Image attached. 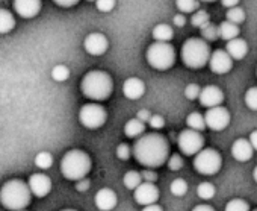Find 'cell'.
Masks as SVG:
<instances>
[{
	"mask_svg": "<svg viewBox=\"0 0 257 211\" xmlns=\"http://www.w3.org/2000/svg\"><path fill=\"white\" fill-rule=\"evenodd\" d=\"M122 182H124V185H125L128 190H134V191H135V190L144 182V179H143V175H141L140 172H137V170H128V172L124 175Z\"/></svg>",
	"mask_w": 257,
	"mask_h": 211,
	"instance_id": "24",
	"label": "cell"
},
{
	"mask_svg": "<svg viewBox=\"0 0 257 211\" xmlns=\"http://www.w3.org/2000/svg\"><path fill=\"white\" fill-rule=\"evenodd\" d=\"M150 126L153 128V129H162L164 126H165V119L162 117V116H152V119H150Z\"/></svg>",
	"mask_w": 257,
	"mask_h": 211,
	"instance_id": "41",
	"label": "cell"
},
{
	"mask_svg": "<svg viewBox=\"0 0 257 211\" xmlns=\"http://www.w3.org/2000/svg\"><path fill=\"white\" fill-rule=\"evenodd\" d=\"M88 188H89V181L86 178H83V179L76 182V190L77 191H86Z\"/></svg>",
	"mask_w": 257,
	"mask_h": 211,
	"instance_id": "45",
	"label": "cell"
},
{
	"mask_svg": "<svg viewBox=\"0 0 257 211\" xmlns=\"http://www.w3.org/2000/svg\"><path fill=\"white\" fill-rule=\"evenodd\" d=\"M221 164H222L221 155L210 148L200 151L194 160V169L200 175H215L221 169Z\"/></svg>",
	"mask_w": 257,
	"mask_h": 211,
	"instance_id": "8",
	"label": "cell"
},
{
	"mask_svg": "<svg viewBox=\"0 0 257 211\" xmlns=\"http://www.w3.org/2000/svg\"><path fill=\"white\" fill-rule=\"evenodd\" d=\"M209 67L216 75H225V73H228L231 70L233 59H231V56L225 50L218 49V50L212 52L210 59H209Z\"/></svg>",
	"mask_w": 257,
	"mask_h": 211,
	"instance_id": "12",
	"label": "cell"
},
{
	"mask_svg": "<svg viewBox=\"0 0 257 211\" xmlns=\"http://www.w3.org/2000/svg\"><path fill=\"white\" fill-rule=\"evenodd\" d=\"M80 90L82 94L91 100L101 102L106 100L112 91H113V81L110 75L101 70H92L88 72L80 82Z\"/></svg>",
	"mask_w": 257,
	"mask_h": 211,
	"instance_id": "2",
	"label": "cell"
},
{
	"mask_svg": "<svg viewBox=\"0 0 257 211\" xmlns=\"http://www.w3.org/2000/svg\"><path fill=\"white\" fill-rule=\"evenodd\" d=\"M200 2H216V0H200Z\"/></svg>",
	"mask_w": 257,
	"mask_h": 211,
	"instance_id": "52",
	"label": "cell"
},
{
	"mask_svg": "<svg viewBox=\"0 0 257 211\" xmlns=\"http://www.w3.org/2000/svg\"><path fill=\"white\" fill-rule=\"evenodd\" d=\"M173 23H174L176 26L182 28V26H185V23H186V19L183 17V14H177V16H174V19H173Z\"/></svg>",
	"mask_w": 257,
	"mask_h": 211,
	"instance_id": "46",
	"label": "cell"
},
{
	"mask_svg": "<svg viewBox=\"0 0 257 211\" xmlns=\"http://www.w3.org/2000/svg\"><path fill=\"white\" fill-rule=\"evenodd\" d=\"M61 211H76V209H71V208H68V209H61Z\"/></svg>",
	"mask_w": 257,
	"mask_h": 211,
	"instance_id": "53",
	"label": "cell"
},
{
	"mask_svg": "<svg viewBox=\"0 0 257 211\" xmlns=\"http://www.w3.org/2000/svg\"><path fill=\"white\" fill-rule=\"evenodd\" d=\"M16 19L8 10H0V34H8L14 29Z\"/></svg>",
	"mask_w": 257,
	"mask_h": 211,
	"instance_id": "25",
	"label": "cell"
},
{
	"mask_svg": "<svg viewBox=\"0 0 257 211\" xmlns=\"http://www.w3.org/2000/svg\"><path fill=\"white\" fill-rule=\"evenodd\" d=\"M176 7L182 14H191L200 7V0H176Z\"/></svg>",
	"mask_w": 257,
	"mask_h": 211,
	"instance_id": "27",
	"label": "cell"
},
{
	"mask_svg": "<svg viewBox=\"0 0 257 211\" xmlns=\"http://www.w3.org/2000/svg\"><path fill=\"white\" fill-rule=\"evenodd\" d=\"M168 154H170L168 140L164 135L155 132L141 135L134 146L135 160L147 169L164 166L170 158Z\"/></svg>",
	"mask_w": 257,
	"mask_h": 211,
	"instance_id": "1",
	"label": "cell"
},
{
	"mask_svg": "<svg viewBox=\"0 0 257 211\" xmlns=\"http://www.w3.org/2000/svg\"><path fill=\"white\" fill-rule=\"evenodd\" d=\"M146 93V84L140 78H128L122 84V94L131 99V100H138L144 96Z\"/></svg>",
	"mask_w": 257,
	"mask_h": 211,
	"instance_id": "18",
	"label": "cell"
},
{
	"mask_svg": "<svg viewBox=\"0 0 257 211\" xmlns=\"http://www.w3.org/2000/svg\"><path fill=\"white\" fill-rule=\"evenodd\" d=\"M143 211H164V209H162V206H161V205H158V203H152V205L144 206V209H143Z\"/></svg>",
	"mask_w": 257,
	"mask_h": 211,
	"instance_id": "49",
	"label": "cell"
},
{
	"mask_svg": "<svg viewBox=\"0 0 257 211\" xmlns=\"http://www.w3.org/2000/svg\"><path fill=\"white\" fill-rule=\"evenodd\" d=\"M186 125L189 126V129H194V131H198V132H201V131H204L207 126H206V119H204V116H201L200 113H191L189 116H188V119H186Z\"/></svg>",
	"mask_w": 257,
	"mask_h": 211,
	"instance_id": "26",
	"label": "cell"
},
{
	"mask_svg": "<svg viewBox=\"0 0 257 211\" xmlns=\"http://www.w3.org/2000/svg\"><path fill=\"white\" fill-rule=\"evenodd\" d=\"M35 166L38 169H41V170L50 169L53 166V157H52V154L50 152H46V151L37 154V157H35Z\"/></svg>",
	"mask_w": 257,
	"mask_h": 211,
	"instance_id": "29",
	"label": "cell"
},
{
	"mask_svg": "<svg viewBox=\"0 0 257 211\" xmlns=\"http://www.w3.org/2000/svg\"><path fill=\"white\" fill-rule=\"evenodd\" d=\"M243 100H245V105L249 110L257 111V87L248 88L245 96H243Z\"/></svg>",
	"mask_w": 257,
	"mask_h": 211,
	"instance_id": "32",
	"label": "cell"
},
{
	"mask_svg": "<svg viewBox=\"0 0 257 211\" xmlns=\"http://www.w3.org/2000/svg\"><path fill=\"white\" fill-rule=\"evenodd\" d=\"M198 100L207 110L215 108V107H221V103L224 102V93L216 85H206L204 88H201Z\"/></svg>",
	"mask_w": 257,
	"mask_h": 211,
	"instance_id": "11",
	"label": "cell"
},
{
	"mask_svg": "<svg viewBox=\"0 0 257 211\" xmlns=\"http://www.w3.org/2000/svg\"><path fill=\"white\" fill-rule=\"evenodd\" d=\"M144 131H146V123L141 122L140 119H131L124 125V134L131 138H137L143 135Z\"/></svg>",
	"mask_w": 257,
	"mask_h": 211,
	"instance_id": "23",
	"label": "cell"
},
{
	"mask_svg": "<svg viewBox=\"0 0 257 211\" xmlns=\"http://www.w3.org/2000/svg\"><path fill=\"white\" fill-rule=\"evenodd\" d=\"M143 179L146 181V182H156V179H158V175H156V172H153V170H150V169H147V170H144L143 173Z\"/></svg>",
	"mask_w": 257,
	"mask_h": 211,
	"instance_id": "42",
	"label": "cell"
},
{
	"mask_svg": "<svg viewBox=\"0 0 257 211\" xmlns=\"http://www.w3.org/2000/svg\"><path fill=\"white\" fill-rule=\"evenodd\" d=\"M137 119H140L141 122L147 123V122H150V119H152V113H150L149 110H141V111H138Z\"/></svg>",
	"mask_w": 257,
	"mask_h": 211,
	"instance_id": "44",
	"label": "cell"
},
{
	"mask_svg": "<svg viewBox=\"0 0 257 211\" xmlns=\"http://www.w3.org/2000/svg\"><path fill=\"white\" fill-rule=\"evenodd\" d=\"M170 190H171V193H173L174 196H185L186 191H188V182H186L185 179L177 178V179H174V181L171 182Z\"/></svg>",
	"mask_w": 257,
	"mask_h": 211,
	"instance_id": "33",
	"label": "cell"
},
{
	"mask_svg": "<svg viewBox=\"0 0 257 211\" xmlns=\"http://www.w3.org/2000/svg\"><path fill=\"white\" fill-rule=\"evenodd\" d=\"M0 199H2V205L7 209L20 211L31 203L32 191L29 188V184H26L25 181L11 179L0 188Z\"/></svg>",
	"mask_w": 257,
	"mask_h": 211,
	"instance_id": "3",
	"label": "cell"
},
{
	"mask_svg": "<svg viewBox=\"0 0 257 211\" xmlns=\"http://www.w3.org/2000/svg\"><path fill=\"white\" fill-rule=\"evenodd\" d=\"M224 211H249V205L243 199H231L227 202Z\"/></svg>",
	"mask_w": 257,
	"mask_h": 211,
	"instance_id": "35",
	"label": "cell"
},
{
	"mask_svg": "<svg viewBox=\"0 0 257 211\" xmlns=\"http://www.w3.org/2000/svg\"><path fill=\"white\" fill-rule=\"evenodd\" d=\"M191 23H192V26H195V28H203L204 25H207L209 23V14L206 13V11H197L194 16H192V19H191Z\"/></svg>",
	"mask_w": 257,
	"mask_h": 211,
	"instance_id": "36",
	"label": "cell"
},
{
	"mask_svg": "<svg viewBox=\"0 0 257 211\" xmlns=\"http://www.w3.org/2000/svg\"><path fill=\"white\" fill-rule=\"evenodd\" d=\"M147 62L159 72L171 68L176 62V50L170 43H153L146 53Z\"/></svg>",
	"mask_w": 257,
	"mask_h": 211,
	"instance_id": "6",
	"label": "cell"
},
{
	"mask_svg": "<svg viewBox=\"0 0 257 211\" xmlns=\"http://www.w3.org/2000/svg\"><path fill=\"white\" fill-rule=\"evenodd\" d=\"M52 78H53V81H56V82H64V81H67V79L70 78V70H68V67L64 65V64L55 65L53 70H52Z\"/></svg>",
	"mask_w": 257,
	"mask_h": 211,
	"instance_id": "31",
	"label": "cell"
},
{
	"mask_svg": "<svg viewBox=\"0 0 257 211\" xmlns=\"http://www.w3.org/2000/svg\"><path fill=\"white\" fill-rule=\"evenodd\" d=\"M91 170V158L80 149L68 151L61 160V173L68 181H80L86 178Z\"/></svg>",
	"mask_w": 257,
	"mask_h": 211,
	"instance_id": "4",
	"label": "cell"
},
{
	"mask_svg": "<svg viewBox=\"0 0 257 211\" xmlns=\"http://www.w3.org/2000/svg\"><path fill=\"white\" fill-rule=\"evenodd\" d=\"M200 93H201V88L197 85V84H189L186 85L185 88V97L189 99V100H195L200 97Z\"/></svg>",
	"mask_w": 257,
	"mask_h": 211,
	"instance_id": "37",
	"label": "cell"
},
{
	"mask_svg": "<svg viewBox=\"0 0 257 211\" xmlns=\"http://www.w3.org/2000/svg\"><path fill=\"white\" fill-rule=\"evenodd\" d=\"M94 202H95V206L100 211H112L116 206L118 197H116V193L113 190H110V188H101V190H98L95 193Z\"/></svg>",
	"mask_w": 257,
	"mask_h": 211,
	"instance_id": "16",
	"label": "cell"
},
{
	"mask_svg": "<svg viewBox=\"0 0 257 211\" xmlns=\"http://www.w3.org/2000/svg\"><path fill=\"white\" fill-rule=\"evenodd\" d=\"M197 194L201 197V199H212L215 196V187L213 184L210 182H201L198 187H197Z\"/></svg>",
	"mask_w": 257,
	"mask_h": 211,
	"instance_id": "34",
	"label": "cell"
},
{
	"mask_svg": "<svg viewBox=\"0 0 257 211\" xmlns=\"http://www.w3.org/2000/svg\"><path fill=\"white\" fill-rule=\"evenodd\" d=\"M252 146L249 143V140H245V138H237L233 146H231V155L236 161H240V163H245L248 160H251L252 157Z\"/></svg>",
	"mask_w": 257,
	"mask_h": 211,
	"instance_id": "19",
	"label": "cell"
},
{
	"mask_svg": "<svg viewBox=\"0 0 257 211\" xmlns=\"http://www.w3.org/2000/svg\"><path fill=\"white\" fill-rule=\"evenodd\" d=\"M14 10L23 19H34L41 11V0H14Z\"/></svg>",
	"mask_w": 257,
	"mask_h": 211,
	"instance_id": "17",
	"label": "cell"
},
{
	"mask_svg": "<svg viewBox=\"0 0 257 211\" xmlns=\"http://www.w3.org/2000/svg\"><path fill=\"white\" fill-rule=\"evenodd\" d=\"M221 4H222V7H225L227 10H230V8H234V7H237L239 0H221Z\"/></svg>",
	"mask_w": 257,
	"mask_h": 211,
	"instance_id": "47",
	"label": "cell"
},
{
	"mask_svg": "<svg viewBox=\"0 0 257 211\" xmlns=\"http://www.w3.org/2000/svg\"><path fill=\"white\" fill-rule=\"evenodd\" d=\"M132 154H134V151H131V148H128L125 143L118 145V148H116V157H118L119 160L125 161V160L131 158V155H132Z\"/></svg>",
	"mask_w": 257,
	"mask_h": 211,
	"instance_id": "39",
	"label": "cell"
},
{
	"mask_svg": "<svg viewBox=\"0 0 257 211\" xmlns=\"http://www.w3.org/2000/svg\"><path fill=\"white\" fill-rule=\"evenodd\" d=\"M218 32H219V38H222L225 41H231V40H234V38L239 37V32L240 31H239V26L237 25L225 20V22H222L218 26Z\"/></svg>",
	"mask_w": 257,
	"mask_h": 211,
	"instance_id": "21",
	"label": "cell"
},
{
	"mask_svg": "<svg viewBox=\"0 0 257 211\" xmlns=\"http://www.w3.org/2000/svg\"><path fill=\"white\" fill-rule=\"evenodd\" d=\"M159 199V188L153 182H143L137 190H135V200L137 203L147 206L152 203H156Z\"/></svg>",
	"mask_w": 257,
	"mask_h": 211,
	"instance_id": "13",
	"label": "cell"
},
{
	"mask_svg": "<svg viewBox=\"0 0 257 211\" xmlns=\"http://www.w3.org/2000/svg\"><path fill=\"white\" fill-rule=\"evenodd\" d=\"M0 202H2V199H0Z\"/></svg>",
	"mask_w": 257,
	"mask_h": 211,
	"instance_id": "56",
	"label": "cell"
},
{
	"mask_svg": "<svg viewBox=\"0 0 257 211\" xmlns=\"http://www.w3.org/2000/svg\"><path fill=\"white\" fill-rule=\"evenodd\" d=\"M89 2H97V0H89Z\"/></svg>",
	"mask_w": 257,
	"mask_h": 211,
	"instance_id": "54",
	"label": "cell"
},
{
	"mask_svg": "<svg viewBox=\"0 0 257 211\" xmlns=\"http://www.w3.org/2000/svg\"><path fill=\"white\" fill-rule=\"evenodd\" d=\"M155 41L158 43H168L173 40L174 37V31L171 29L170 25H165V23H161V25H156L153 28V32H152Z\"/></svg>",
	"mask_w": 257,
	"mask_h": 211,
	"instance_id": "22",
	"label": "cell"
},
{
	"mask_svg": "<svg viewBox=\"0 0 257 211\" xmlns=\"http://www.w3.org/2000/svg\"><path fill=\"white\" fill-rule=\"evenodd\" d=\"M107 119L104 107L100 103H86L79 111V122L88 129H98Z\"/></svg>",
	"mask_w": 257,
	"mask_h": 211,
	"instance_id": "7",
	"label": "cell"
},
{
	"mask_svg": "<svg viewBox=\"0 0 257 211\" xmlns=\"http://www.w3.org/2000/svg\"><path fill=\"white\" fill-rule=\"evenodd\" d=\"M168 167H170V170H180L182 167H183V160H182V157L180 155H177V154H174V155H171L170 158H168Z\"/></svg>",
	"mask_w": 257,
	"mask_h": 211,
	"instance_id": "40",
	"label": "cell"
},
{
	"mask_svg": "<svg viewBox=\"0 0 257 211\" xmlns=\"http://www.w3.org/2000/svg\"><path fill=\"white\" fill-rule=\"evenodd\" d=\"M192 211H215L210 205H206V203H201V205H197Z\"/></svg>",
	"mask_w": 257,
	"mask_h": 211,
	"instance_id": "50",
	"label": "cell"
},
{
	"mask_svg": "<svg viewBox=\"0 0 257 211\" xmlns=\"http://www.w3.org/2000/svg\"><path fill=\"white\" fill-rule=\"evenodd\" d=\"M28 184H29V188H31L32 194L37 196V197H46L52 190V179L47 175H43V173H34L29 178Z\"/></svg>",
	"mask_w": 257,
	"mask_h": 211,
	"instance_id": "15",
	"label": "cell"
},
{
	"mask_svg": "<svg viewBox=\"0 0 257 211\" xmlns=\"http://www.w3.org/2000/svg\"><path fill=\"white\" fill-rule=\"evenodd\" d=\"M248 140H249V143H251L252 149H254V151H257V129H255V131H252V132L249 134Z\"/></svg>",
	"mask_w": 257,
	"mask_h": 211,
	"instance_id": "48",
	"label": "cell"
},
{
	"mask_svg": "<svg viewBox=\"0 0 257 211\" xmlns=\"http://www.w3.org/2000/svg\"><path fill=\"white\" fill-rule=\"evenodd\" d=\"M225 52L231 56V59L234 61H240L246 56L248 53V44L243 38H234L231 41H227L225 46Z\"/></svg>",
	"mask_w": 257,
	"mask_h": 211,
	"instance_id": "20",
	"label": "cell"
},
{
	"mask_svg": "<svg viewBox=\"0 0 257 211\" xmlns=\"http://www.w3.org/2000/svg\"><path fill=\"white\" fill-rule=\"evenodd\" d=\"M20 211H25V209H20Z\"/></svg>",
	"mask_w": 257,
	"mask_h": 211,
	"instance_id": "55",
	"label": "cell"
},
{
	"mask_svg": "<svg viewBox=\"0 0 257 211\" xmlns=\"http://www.w3.org/2000/svg\"><path fill=\"white\" fill-rule=\"evenodd\" d=\"M53 2L58 5V7H62V8H71L74 5L79 4V0H53Z\"/></svg>",
	"mask_w": 257,
	"mask_h": 211,
	"instance_id": "43",
	"label": "cell"
},
{
	"mask_svg": "<svg viewBox=\"0 0 257 211\" xmlns=\"http://www.w3.org/2000/svg\"><path fill=\"white\" fill-rule=\"evenodd\" d=\"M254 211H257V209H254Z\"/></svg>",
	"mask_w": 257,
	"mask_h": 211,
	"instance_id": "57",
	"label": "cell"
},
{
	"mask_svg": "<svg viewBox=\"0 0 257 211\" xmlns=\"http://www.w3.org/2000/svg\"><path fill=\"white\" fill-rule=\"evenodd\" d=\"M252 178H254V181L257 182V166H255L254 170H252Z\"/></svg>",
	"mask_w": 257,
	"mask_h": 211,
	"instance_id": "51",
	"label": "cell"
},
{
	"mask_svg": "<svg viewBox=\"0 0 257 211\" xmlns=\"http://www.w3.org/2000/svg\"><path fill=\"white\" fill-rule=\"evenodd\" d=\"M206 126L212 131H224L228 123H230V113L225 107H215V108H210L207 110L206 116Z\"/></svg>",
	"mask_w": 257,
	"mask_h": 211,
	"instance_id": "10",
	"label": "cell"
},
{
	"mask_svg": "<svg viewBox=\"0 0 257 211\" xmlns=\"http://www.w3.org/2000/svg\"><path fill=\"white\" fill-rule=\"evenodd\" d=\"M210 46L203 38H189L182 46V61L189 68H201L210 59Z\"/></svg>",
	"mask_w": 257,
	"mask_h": 211,
	"instance_id": "5",
	"label": "cell"
},
{
	"mask_svg": "<svg viewBox=\"0 0 257 211\" xmlns=\"http://www.w3.org/2000/svg\"><path fill=\"white\" fill-rule=\"evenodd\" d=\"M177 145H179V149L183 155L192 157V155H197L200 151H203L204 137L201 135V132L188 128L179 134Z\"/></svg>",
	"mask_w": 257,
	"mask_h": 211,
	"instance_id": "9",
	"label": "cell"
},
{
	"mask_svg": "<svg viewBox=\"0 0 257 211\" xmlns=\"http://www.w3.org/2000/svg\"><path fill=\"white\" fill-rule=\"evenodd\" d=\"M83 47H85V50H86L89 55L100 56V55H103V53L107 50L109 43H107L106 35H103V34H100V32H92V34H89V35L85 38Z\"/></svg>",
	"mask_w": 257,
	"mask_h": 211,
	"instance_id": "14",
	"label": "cell"
},
{
	"mask_svg": "<svg viewBox=\"0 0 257 211\" xmlns=\"http://www.w3.org/2000/svg\"><path fill=\"white\" fill-rule=\"evenodd\" d=\"M116 0H97L95 7L100 13H110L115 8Z\"/></svg>",
	"mask_w": 257,
	"mask_h": 211,
	"instance_id": "38",
	"label": "cell"
},
{
	"mask_svg": "<svg viewBox=\"0 0 257 211\" xmlns=\"http://www.w3.org/2000/svg\"><path fill=\"white\" fill-rule=\"evenodd\" d=\"M225 17H227L228 22H231V23H234V25H240V23L245 22V13H243V10L239 8V7H234V8L227 10Z\"/></svg>",
	"mask_w": 257,
	"mask_h": 211,
	"instance_id": "30",
	"label": "cell"
},
{
	"mask_svg": "<svg viewBox=\"0 0 257 211\" xmlns=\"http://www.w3.org/2000/svg\"><path fill=\"white\" fill-rule=\"evenodd\" d=\"M200 32H201V37L204 41H215L219 38V32H218V26L213 25V23H207L204 25L203 28H200Z\"/></svg>",
	"mask_w": 257,
	"mask_h": 211,
	"instance_id": "28",
	"label": "cell"
}]
</instances>
